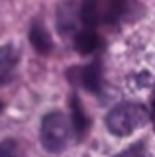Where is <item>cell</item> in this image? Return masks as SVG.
I'll list each match as a JSON object with an SVG mask.
<instances>
[{"instance_id": "5", "label": "cell", "mask_w": 155, "mask_h": 157, "mask_svg": "<svg viewBox=\"0 0 155 157\" xmlns=\"http://www.w3.org/2000/svg\"><path fill=\"white\" fill-rule=\"evenodd\" d=\"M98 47H100V37L96 36L94 32L85 29V32H79V33H77V37H75V49L79 53L86 55V53L96 51Z\"/></svg>"}, {"instance_id": "8", "label": "cell", "mask_w": 155, "mask_h": 157, "mask_svg": "<svg viewBox=\"0 0 155 157\" xmlns=\"http://www.w3.org/2000/svg\"><path fill=\"white\" fill-rule=\"evenodd\" d=\"M83 85L86 86V90H93V92H98L100 90V73H98V67H86L83 69Z\"/></svg>"}, {"instance_id": "9", "label": "cell", "mask_w": 155, "mask_h": 157, "mask_svg": "<svg viewBox=\"0 0 155 157\" xmlns=\"http://www.w3.org/2000/svg\"><path fill=\"white\" fill-rule=\"evenodd\" d=\"M116 157H147V151H145V144H134L130 147H126L124 151H120Z\"/></svg>"}, {"instance_id": "3", "label": "cell", "mask_w": 155, "mask_h": 157, "mask_svg": "<svg viewBox=\"0 0 155 157\" xmlns=\"http://www.w3.org/2000/svg\"><path fill=\"white\" fill-rule=\"evenodd\" d=\"M77 26V4L75 0H61L57 4V29L63 36L75 32Z\"/></svg>"}, {"instance_id": "6", "label": "cell", "mask_w": 155, "mask_h": 157, "mask_svg": "<svg viewBox=\"0 0 155 157\" xmlns=\"http://www.w3.org/2000/svg\"><path fill=\"white\" fill-rule=\"evenodd\" d=\"M16 65V47L12 43L0 45V82L4 81Z\"/></svg>"}, {"instance_id": "10", "label": "cell", "mask_w": 155, "mask_h": 157, "mask_svg": "<svg viewBox=\"0 0 155 157\" xmlns=\"http://www.w3.org/2000/svg\"><path fill=\"white\" fill-rule=\"evenodd\" d=\"M0 157H18V144L14 140L0 141Z\"/></svg>"}, {"instance_id": "11", "label": "cell", "mask_w": 155, "mask_h": 157, "mask_svg": "<svg viewBox=\"0 0 155 157\" xmlns=\"http://www.w3.org/2000/svg\"><path fill=\"white\" fill-rule=\"evenodd\" d=\"M81 16H83V22L86 26H93L96 22V10H94V4L90 2V0L85 2V8H83V12H81Z\"/></svg>"}, {"instance_id": "7", "label": "cell", "mask_w": 155, "mask_h": 157, "mask_svg": "<svg viewBox=\"0 0 155 157\" xmlns=\"http://www.w3.org/2000/svg\"><path fill=\"white\" fill-rule=\"evenodd\" d=\"M71 108H73V124H75V132L79 137H83L89 130V118L85 116V110L81 106L79 98H73L71 100Z\"/></svg>"}, {"instance_id": "4", "label": "cell", "mask_w": 155, "mask_h": 157, "mask_svg": "<svg viewBox=\"0 0 155 157\" xmlns=\"http://www.w3.org/2000/svg\"><path fill=\"white\" fill-rule=\"evenodd\" d=\"M30 43L33 45L37 53H41V55H47V53L51 51L53 47V41H51V36L47 33V29L41 26L40 22H33L30 26Z\"/></svg>"}, {"instance_id": "1", "label": "cell", "mask_w": 155, "mask_h": 157, "mask_svg": "<svg viewBox=\"0 0 155 157\" xmlns=\"http://www.w3.org/2000/svg\"><path fill=\"white\" fill-rule=\"evenodd\" d=\"M145 122H147V110L145 106L135 104V102H122L114 106L106 116V128L118 137L130 136Z\"/></svg>"}, {"instance_id": "2", "label": "cell", "mask_w": 155, "mask_h": 157, "mask_svg": "<svg viewBox=\"0 0 155 157\" xmlns=\"http://www.w3.org/2000/svg\"><path fill=\"white\" fill-rule=\"evenodd\" d=\"M41 145L51 153H59L69 141V122L61 112H49L41 120Z\"/></svg>"}]
</instances>
